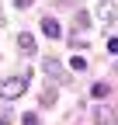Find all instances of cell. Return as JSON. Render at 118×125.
Returning <instances> with one entry per match:
<instances>
[{"label":"cell","instance_id":"6da1fadb","mask_svg":"<svg viewBox=\"0 0 118 125\" xmlns=\"http://www.w3.org/2000/svg\"><path fill=\"white\" fill-rule=\"evenodd\" d=\"M24 83H28V73H24V76H14V80H7L0 94H4V97H18V94L24 90Z\"/></svg>","mask_w":118,"mask_h":125},{"label":"cell","instance_id":"7a4b0ae2","mask_svg":"<svg viewBox=\"0 0 118 125\" xmlns=\"http://www.w3.org/2000/svg\"><path fill=\"white\" fill-rule=\"evenodd\" d=\"M42 31H45L49 38H59V35H63V28H59L56 18H45V21H42Z\"/></svg>","mask_w":118,"mask_h":125},{"label":"cell","instance_id":"3957f363","mask_svg":"<svg viewBox=\"0 0 118 125\" xmlns=\"http://www.w3.org/2000/svg\"><path fill=\"white\" fill-rule=\"evenodd\" d=\"M18 42H21V49H24V52H31V49H35V42H31V35H21Z\"/></svg>","mask_w":118,"mask_h":125},{"label":"cell","instance_id":"277c9868","mask_svg":"<svg viewBox=\"0 0 118 125\" xmlns=\"http://www.w3.org/2000/svg\"><path fill=\"white\" fill-rule=\"evenodd\" d=\"M90 94H94V97H104V94H108V83H94Z\"/></svg>","mask_w":118,"mask_h":125},{"label":"cell","instance_id":"5b68a950","mask_svg":"<svg viewBox=\"0 0 118 125\" xmlns=\"http://www.w3.org/2000/svg\"><path fill=\"white\" fill-rule=\"evenodd\" d=\"M97 125H111V111H97Z\"/></svg>","mask_w":118,"mask_h":125},{"label":"cell","instance_id":"8992f818","mask_svg":"<svg viewBox=\"0 0 118 125\" xmlns=\"http://www.w3.org/2000/svg\"><path fill=\"white\" fill-rule=\"evenodd\" d=\"M24 125H38V118H35V111H31V115H24Z\"/></svg>","mask_w":118,"mask_h":125},{"label":"cell","instance_id":"52a82bcc","mask_svg":"<svg viewBox=\"0 0 118 125\" xmlns=\"http://www.w3.org/2000/svg\"><path fill=\"white\" fill-rule=\"evenodd\" d=\"M14 4H18V7H28V4H31V0H14Z\"/></svg>","mask_w":118,"mask_h":125},{"label":"cell","instance_id":"ba28073f","mask_svg":"<svg viewBox=\"0 0 118 125\" xmlns=\"http://www.w3.org/2000/svg\"><path fill=\"white\" fill-rule=\"evenodd\" d=\"M0 125H10V122H7V118H0Z\"/></svg>","mask_w":118,"mask_h":125}]
</instances>
